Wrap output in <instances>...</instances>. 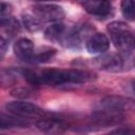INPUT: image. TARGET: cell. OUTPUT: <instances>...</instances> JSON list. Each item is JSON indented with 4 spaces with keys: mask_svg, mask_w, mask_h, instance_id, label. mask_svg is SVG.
<instances>
[{
    "mask_svg": "<svg viewBox=\"0 0 135 135\" xmlns=\"http://www.w3.org/2000/svg\"><path fill=\"white\" fill-rule=\"evenodd\" d=\"M39 75L40 84L57 86L65 84H80L92 81L95 77L94 74L78 70V69H69V70H59L51 69L42 71Z\"/></svg>",
    "mask_w": 135,
    "mask_h": 135,
    "instance_id": "1",
    "label": "cell"
},
{
    "mask_svg": "<svg viewBox=\"0 0 135 135\" xmlns=\"http://www.w3.org/2000/svg\"><path fill=\"white\" fill-rule=\"evenodd\" d=\"M107 30L116 49L124 53H130L135 50V33L127 23L113 21L108 24Z\"/></svg>",
    "mask_w": 135,
    "mask_h": 135,
    "instance_id": "2",
    "label": "cell"
},
{
    "mask_svg": "<svg viewBox=\"0 0 135 135\" xmlns=\"http://www.w3.org/2000/svg\"><path fill=\"white\" fill-rule=\"evenodd\" d=\"M93 27L90 24H77L72 27H66L62 38L59 43L68 49H79L83 44V42L88 41V39L92 36Z\"/></svg>",
    "mask_w": 135,
    "mask_h": 135,
    "instance_id": "3",
    "label": "cell"
},
{
    "mask_svg": "<svg viewBox=\"0 0 135 135\" xmlns=\"http://www.w3.org/2000/svg\"><path fill=\"white\" fill-rule=\"evenodd\" d=\"M115 114L135 113V100L124 96L110 95L102 98L97 104V109Z\"/></svg>",
    "mask_w": 135,
    "mask_h": 135,
    "instance_id": "4",
    "label": "cell"
},
{
    "mask_svg": "<svg viewBox=\"0 0 135 135\" xmlns=\"http://www.w3.org/2000/svg\"><path fill=\"white\" fill-rule=\"evenodd\" d=\"M5 109L8 113L26 118V119L41 118V117L47 116V113L43 109L27 101H21V100L11 101L5 104Z\"/></svg>",
    "mask_w": 135,
    "mask_h": 135,
    "instance_id": "5",
    "label": "cell"
},
{
    "mask_svg": "<svg viewBox=\"0 0 135 135\" xmlns=\"http://www.w3.org/2000/svg\"><path fill=\"white\" fill-rule=\"evenodd\" d=\"M33 14L42 22H59L65 16L64 9L56 4H37L33 6Z\"/></svg>",
    "mask_w": 135,
    "mask_h": 135,
    "instance_id": "6",
    "label": "cell"
},
{
    "mask_svg": "<svg viewBox=\"0 0 135 135\" xmlns=\"http://www.w3.org/2000/svg\"><path fill=\"white\" fill-rule=\"evenodd\" d=\"M93 63L102 71L117 73L123 70L124 68V58L121 55L117 54H107L99 56L93 60Z\"/></svg>",
    "mask_w": 135,
    "mask_h": 135,
    "instance_id": "7",
    "label": "cell"
},
{
    "mask_svg": "<svg viewBox=\"0 0 135 135\" xmlns=\"http://www.w3.org/2000/svg\"><path fill=\"white\" fill-rule=\"evenodd\" d=\"M35 126L41 132L49 134L62 133L68 129V124L61 119L55 117H47V116L41 117L39 120L35 122Z\"/></svg>",
    "mask_w": 135,
    "mask_h": 135,
    "instance_id": "8",
    "label": "cell"
},
{
    "mask_svg": "<svg viewBox=\"0 0 135 135\" xmlns=\"http://www.w3.org/2000/svg\"><path fill=\"white\" fill-rule=\"evenodd\" d=\"M84 9L97 18H107L112 13L110 0H86L83 4Z\"/></svg>",
    "mask_w": 135,
    "mask_h": 135,
    "instance_id": "9",
    "label": "cell"
},
{
    "mask_svg": "<svg viewBox=\"0 0 135 135\" xmlns=\"http://www.w3.org/2000/svg\"><path fill=\"white\" fill-rule=\"evenodd\" d=\"M14 53L20 60L32 63L35 53L34 43L28 38H20L14 44Z\"/></svg>",
    "mask_w": 135,
    "mask_h": 135,
    "instance_id": "10",
    "label": "cell"
},
{
    "mask_svg": "<svg viewBox=\"0 0 135 135\" xmlns=\"http://www.w3.org/2000/svg\"><path fill=\"white\" fill-rule=\"evenodd\" d=\"M85 47L91 54H103L110 47V40L104 34L96 33L88 39Z\"/></svg>",
    "mask_w": 135,
    "mask_h": 135,
    "instance_id": "11",
    "label": "cell"
},
{
    "mask_svg": "<svg viewBox=\"0 0 135 135\" xmlns=\"http://www.w3.org/2000/svg\"><path fill=\"white\" fill-rule=\"evenodd\" d=\"M30 121L26 118L16 116L8 113V115L2 113L0 118V128L1 129H12V128H27Z\"/></svg>",
    "mask_w": 135,
    "mask_h": 135,
    "instance_id": "12",
    "label": "cell"
},
{
    "mask_svg": "<svg viewBox=\"0 0 135 135\" xmlns=\"http://www.w3.org/2000/svg\"><path fill=\"white\" fill-rule=\"evenodd\" d=\"M65 30H66V26L63 23H61V22H55L54 24L50 25L45 30L44 37L47 40L52 41V42H58L59 43V41L62 38Z\"/></svg>",
    "mask_w": 135,
    "mask_h": 135,
    "instance_id": "13",
    "label": "cell"
},
{
    "mask_svg": "<svg viewBox=\"0 0 135 135\" xmlns=\"http://www.w3.org/2000/svg\"><path fill=\"white\" fill-rule=\"evenodd\" d=\"M57 51L51 46H42L39 49H35V53L33 56L32 63H45L49 62L55 55Z\"/></svg>",
    "mask_w": 135,
    "mask_h": 135,
    "instance_id": "14",
    "label": "cell"
},
{
    "mask_svg": "<svg viewBox=\"0 0 135 135\" xmlns=\"http://www.w3.org/2000/svg\"><path fill=\"white\" fill-rule=\"evenodd\" d=\"M22 22L25 28L30 32H37L42 27V21L35 15H31V14L23 15Z\"/></svg>",
    "mask_w": 135,
    "mask_h": 135,
    "instance_id": "15",
    "label": "cell"
},
{
    "mask_svg": "<svg viewBox=\"0 0 135 135\" xmlns=\"http://www.w3.org/2000/svg\"><path fill=\"white\" fill-rule=\"evenodd\" d=\"M0 23H1V27L4 28L12 36L17 34L20 30L19 22L12 16L6 17V18H0Z\"/></svg>",
    "mask_w": 135,
    "mask_h": 135,
    "instance_id": "16",
    "label": "cell"
},
{
    "mask_svg": "<svg viewBox=\"0 0 135 135\" xmlns=\"http://www.w3.org/2000/svg\"><path fill=\"white\" fill-rule=\"evenodd\" d=\"M122 16L130 21H135V0H122L120 3Z\"/></svg>",
    "mask_w": 135,
    "mask_h": 135,
    "instance_id": "17",
    "label": "cell"
},
{
    "mask_svg": "<svg viewBox=\"0 0 135 135\" xmlns=\"http://www.w3.org/2000/svg\"><path fill=\"white\" fill-rule=\"evenodd\" d=\"M32 91L28 90L27 88H23V86H19V88H15L14 90H12V95L19 97V98H26L31 95Z\"/></svg>",
    "mask_w": 135,
    "mask_h": 135,
    "instance_id": "18",
    "label": "cell"
},
{
    "mask_svg": "<svg viewBox=\"0 0 135 135\" xmlns=\"http://www.w3.org/2000/svg\"><path fill=\"white\" fill-rule=\"evenodd\" d=\"M1 15H0V18H6V17H9L11 16V13H12V6L11 4L8 3H5V2H2L1 3Z\"/></svg>",
    "mask_w": 135,
    "mask_h": 135,
    "instance_id": "19",
    "label": "cell"
},
{
    "mask_svg": "<svg viewBox=\"0 0 135 135\" xmlns=\"http://www.w3.org/2000/svg\"><path fill=\"white\" fill-rule=\"evenodd\" d=\"M7 49H8L7 40L4 38V36H1V39H0V53H1V58L4 57Z\"/></svg>",
    "mask_w": 135,
    "mask_h": 135,
    "instance_id": "20",
    "label": "cell"
},
{
    "mask_svg": "<svg viewBox=\"0 0 135 135\" xmlns=\"http://www.w3.org/2000/svg\"><path fill=\"white\" fill-rule=\"evenodd\" d=\"M110 133H115V134H135V130L133 129H129V128H119L116 130L111 131Z\"/></svg>",
    "mask_w": 135,
    "mask_h": 135,
    "instance_id": "21",
    "label": "cell"
},
{
    "mask_svg": "<svg viewBox=\"0 0 135 135\" xmlns=\"http://www.w3.org/2000/svg\"><path fill=\"white\" fill-rule=\"evenodd\" d=\"M132 91L134 92V94H135V81H133L132 82Z\"/></svg>",
    "mask_w": 135,
    "mask_h": 135,
    "instance_id": "22",
    "label": "cell"
},
{
    "mask_svg": "<svg viewBox=\"0 0 135 135\" xmlns=\"http://www.w3.org/2000/svg\"><path fill=\"white\" fill-rule=\"evenodd\" d=\"M37 1H60V0H37Z\"/></svg>",
    "mask_w": 135,
    "mask_h": 135,
    "instance_id": "23",
    "label": "cell"
}]
</instances>
